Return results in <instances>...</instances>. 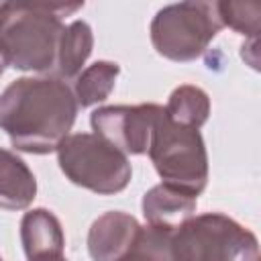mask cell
Here are the masks:
<instances>
[{"label": "cell", "instance_id": "cell-5", "mask_svg": "<svg viewBox=\"0 0 261 261\" xmlns=\"http://www.w3.org/2000/svg\"><path fill=\"white\" fill-rule=\"evenodd\" d=\"M57 161L71 184L100 196L122 192L133 175L126 155L94 133L67 135L57 147Z\"/></svg>", "mask_w": 261, "mask_h": 261}, {"label": "cell", "instance_id": "cell-6", "mask_svg": "<svg viewBox=\"0 0 261 261\" xmlns=\"http://www.w3.org/2000/svg\"><path fill=\"white\" fill-rule=\"evenodd\" d=\"M220 29L216 2L169 4L151 22V43L171 61H192L206 51Z\"/></svg>", "mask_w": 261, "mask_h": 261}, {"label": "cell", "instance_id": "cell-8", "mask_svg": "<svg viewBox=\"0 0 261 261\" xmlns=\"http://www.w3.org/2000/svg\"><path fill=\"white\" fill-rule=\"evenodd\" d=\"M141 224L135 216L112 210L98 216L88 232V253L94 261H120L137 243Z\"/></svg>", "mask_w": 261, "mask_h": 261}, {"label": "cell", "instance_id": "cell-12", "mask_svg": "<svg viewBox=\"0 0 261 261\" xmlns=\"http://www.w3.org/2000/svg\"><path fill=\"white\" fill-rule=\"evenodd\" d=\"M94 47V35L86 20H73L65 27L59 49H57V61H55V77L59 80H71L80 75L82 65L90 57Z\"/></svg>", "mask_w": 261, "mask_h": 261}, {"label": "cell", "instance_id": "cell-14", "mask_svg": "<svg viewBox=\"0 0 261 261\" xmlns=\"http://www.w3.org/2000/svg\"><path fill=\"white\" fill-rule=\"evenodd\" d=\"M163 110L169 120L190 128H200L210 116V98L198 86H179L171 92Z\"/></svg>", "mask_w": 261, "mask_h": 261}, {"label": "cell", "instance_id": "cell-17", "mask_svg": "<svg viewBox=\"0 0 261 261\" xmlns=\"http://www.w3.org/2000/svg\"><path fill=\"white\" fill-rule=\"evenodd\" d=\"M2 71H4V61H2V57H0V75H2Z\"/></svg>", "mask_w": 261, "mask_h": 261}, {"label": "cell", "instance_id": "cell-18", "mask_svg": "<svg viewBox=\"0 0 261 261\" xmlns=\"http://www.w3.org/2000/svg\"><path fill=\"white\" fill-rule=\"evenodd\" d=\"M55 261H67V259H65V257H61V259H55Z\"/></svg>", "mask_w": 261, "mask_h": 261}, {"label": "cell", "instance_id": "cell-13", "mask_svg": "<svg viewBox=\"0 0 261 261\" xmlns=\"http://www.w3.org/2000/svg\"><path fill=\"white\" fill-rule=\"evenodd\" d=\"M118 73H120V67L118 63H112V61H96L88 65L77 75L73 86V96L77 106L88 108L98 102H104L114 90Z\"/></svg>", "mask_w": 261, "mask_h": 261}, {"label": "cell", "instance_id": "cell-2", "mask_svg": "<svg viewBox=\"0 0 261 261\" xmlns=\"http://www.w3.org/2000/svg\"><path fill=\"white\" fill-rule=\"evenodd\" d=\"M84 4H0V57L20 71H49L65 31L63 16Z\"/></svg>", "mask_w": 261, "mask_h": 261}, {"label": "cell", "instance_id": "cell-16", "mask_svg": "<svg viewBox=\"0 0 261 261\" xmlns=\"http://www.w3.org/2000/svg\"><path fill=\"white\" fill-rule=\"evenodd\" d=\"M120 261H155V259H153L145 249H141V247L135 243V247H133Z\"/></svg>", "mask_w": 261, "mask_h": 261}, {"label": "cell", "instance_id": "cell-19", "mask_svg": "<svg viewBox=\"0 0 261 261\" xmlns=\"http://www.w3.org/2000/svg\"><path fill=\"white\" fill-rule=\"evenodd\" d=\"M0 261H4V259H2V257H0Z\"/></svg>", "mask_w": 261, "mask_h": 261}, {"label": "cell", "instance_id": "cell-10", "mask_svg": "<svg viewBox=\"0 0 261 261\" xmlns=\"http://www.w3.org/2000/svg\"><path fill=\"white\" fill-rule=\"evenodd\" d=\"M143 214L149 226L175 230L196 212V198L186 196L163 184L151 188L143 196Z\"/></svg>", "mask_w": 261, "mask_h": 261}, {"label": "cell", "instance_id": "cell-15", "mask_svg": "<svg viewBox=\"0 0 261 261\" xmlns=\"http://www.w3.org/2000/svg\"><path fill=\"white\" fill-rule=\"evenodd\" d=\"M218 16L222 27L257 39L261 22V4L259 2H216Z\"/></svg>", "mask_w": 261, "mask_h": 261}, {"label": "cell", "instance_id": "cell-7", "mask_svg": "<svg viewBox=\"0 0 261 261\" xmlns=\"http://www.w3.org/2000/svg\"><path fill=\"white\" fill-rule=\"evenodd\" d=\"M163 106L137 104V106H102L90 116L94 135L116 147L124 155H143L149 149L151 133Z\"/></svg>", "mask_w": 261, "mask_h": 261}, {"label": "cell", "instance_id": "cell-4", "mask_svg": "<svg viewBox=\"0 0 261 261\" xmlns=\"http://www.w3.org/2000/svg\"><path fill=\"white\" fill-rule=\"evenodd\" d=\"M175 261H259L257 237L220 212L188 218L173 230Z\"/></svg>", "mask_w": 261, "mask_h": 261}, {"label": "cell", "instance_id": "cell-9", "mask_svg": "<svg viewBox=\"0 0 261 261\" xmlns=\"http://www.w3.org/2000/svg\"><path fill=\"white\" fill-rule=\"evenodd\" d=\"M20 241L29 261H55L63 257V230L55 214L35 208L22 216Z\"/></svg>", "mask_w": 261, "mask_h": 261}, {"label": "cell", "instance_id": "cell-11", "mask_svg": "<svg viewBox=\"0 0 261 261\" xmlns=\"http://www.w3.org/2000/svg\"><path fill=\"white\" fill-rule=\"evenodd\" d=\"M37 194V179L29 165L0 147V208L22 210Z\"/></svg>", "mask_w": 261, "mask_h": 261}, {"label": "cell", "instance_id": "cell-3", "mask_svg": "<svg viewBox=\"0 0 261 261\" xmlns=\"http://www.w3.org/2000/svg\"><path fill=\"white\" fill-rule=\"evenodd\" d=\"M155 171L163 186L198 198L208 184V153L198 128L177 124L165 110L155 120L149 149Z\"/></svg>", "mask_w": 261, "mask_h": 261}, {"label": "cell", "instance_id": "cell-1", "mask_svg": "<svg viewBox=\"0 0 261 261\" xmlns=\"http://www.w3.org/2000/svg\"><path fill=\"white\" fill-rule=\"evenodd\" d=\"M77 114L73 90L59 77H20L0 94V128L14 149L47 155L69 135Z\"/></svg>", "mask_w": 261, "mask_h": 261}]
</instances>
